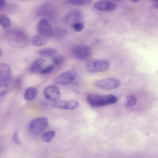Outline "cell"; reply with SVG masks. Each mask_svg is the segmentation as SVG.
Returning <instances> with one entry per match:
<instances>
[{"instance_id":"1","label":"cell","mask_w":158,"mask_h":158,"mask_svg":"<svg viewBox=\"0 0 158 158\" xmlns=\"http://www.w3.org/2000/svg\"><path fill=\"white\" fill-rule=\"evenodd\" d=\"M86 99L89 104L94 107H100L114 104L118 101L117 98L112 94L101 95L90 94L87 95Z\"/></svg>"},{"instance_id":"2","label":"cell","mask_w":158,"mask_h":158,"mask_svg":"<svg viewBox=\"0 0 158 158\" xmlns=\"http://www.w3.org/2000/svg\"><path fill=\"white\" fill-rule=\"evenodd\" d=\"M110 66V63L105 60L94 59L88 61L85 65L86 70L90 73H95L105 71Z\"/></svg>"},{"instance_id":"3","label":"cell","mask_w":158,"mask_h":158,"mask_svg":"<svg viewBox=\"0 0 158 158\" xmlns=\"http://www.w3.org/2000/svg\"><path fill=\"white\" fill-rule=\"evenodd\" d=\"M7 42L9 45L14 48H21L25 47L28 42L26 35L22 31H16L8 36Z\"/></svg>"},{"instance_id":"4","label":"cell","mask_w":158,"mask_h":158,"mask_svg":"<svg viewBox=\"0 0 158 158\" xmlns=\"http://www.w3.org/2000/svg\"><path fill=\"white\" fill-rule=\"evenodd\" d=\"M48 120L46 117H40L33 119L29 125L30 132L34 135L42 133L47 127Z\"/></svg>"},{"instance_id":"5","label":"cell","mask_w":158,"mask_h":158,"mask_svg":"<svg viewBox=\"0 0 158 158\" xmlns=\"http://www.w3.org/2000/svg\"><path fill=\"white\" fill-rule=\"evenodd\" d=\"M94 84L97 87L106 90L113 89L119 87L121 85L120 81L118 79L107 78L96 81Z\"/></svg>"},{"instance_id":"6","label":"cell","mask_w":158,"mask_h":158,"mask_svg":"<svg viewBox=\"0 0 158 158\" xmlns=\"http://www.w3.org/2000/svg\"><path fill=\"white\" fill-rule=\"evenodd\" d=\"M37 30L38 34L48 39L51 37L53 34L51 26L46 19H42L38 22Z\"/></svg>"},{"instance_id":"7","label":"cell","mask_w":158,"mask_h":158,"mask_svg":"<svg viewBox=\"0 0 158 158\" xmlns=\"http://www.w3.org/2000/svg\"><path fill=\"white\" fill-rule=\"evenodd\" d=\"M76 77L77 74L75 71H67L59 75L53 80V82L56 84H67L74 81Z\"/></svg>"},{"instance_id":"8","label":"cell","mask_w":158,"mask_h":158,"mask_svg":"<svg viewBox=\"0 0 158 158\" xmlns=\"http://www.w3.org/2000/svg\"><path fill=\"white\" fill-rule=\"evenodd\" d=\"M79 105V102L73 99L58 100L52 103L54 107L66 110H73L78 107Z\"/></svg>"},{"instance_id":"9","label":"cell","mask_w":158,"mask_h":158,"mask_svg":"<svg viewBox=\"0 0 158 158\" xmlns=\"http://www.w3.org/2000/svg\"><path fill=\"white\" fill-rule=\"evenodd\" d=\"M44 95L49 101L55 102L58 100L60 96V93L58 87L54 85L46 87L44 90Z\"/></svg>"},{"instance_id":"10","label":"cell","mask_w":158,"mask_h":158,"mask_svg":"<svg viewBox=\"0 0 158 158\" xmlns=\"http://www.w3.org/2000/svg\"><path fill=\"white\" fill-rule=\"evenodd\" d=\"M74 56L81 60L88 59L91 54V50L89 47L86 46H79L75 47L73 51Z\"/></svg>"},{"instance_id":"11","label":"cell","mask_w":158,"mask_h":158,"mask_svg":"<svg viewBox=\"0 0 158 158\" xmlns=\"http://www.w3.org/2000/svg\"><path fill=\"white\" fill-rule=\"evenodd\" d=\"M95 8L98 10L105 12L112 11L114 10L116 6L114 3L108 1H100L94 4Z\"/></svg>"},{"instance_id":"12","label":"cell","mask_w":158,"mask_h":158,"mask_svg":"<svg viewBox=\"0 0 158 158\" xmlns=\"http://www.w3.org/2000/svg\"><path fill=\"white\" fill-rule=\"evenodd\" d=\"M11 72L10 66L4 63L0 64V80L6 82L11 77Z\"/></svg>"},{"instance_id":"13","label":"cell","mask_w":158,"mask_h":158,"mask_svg":"<svg viewBox=\"0 0 158 158\" xmlns=\"http://www.w3.org/2000/svg\"><path fill=\"white\" fill-rule=\"evenodd\" d=\"M45 62L46 60L43 59L39 58L36 59L31 65L30 71L33 73L40 72L43 69Z\"/></svg>"},{"instance_id":"14","label":"cell","mask_w":158,"mask_h":158,"mask_svg":"<svg viewBox=\"0 0 158 158\" xmlns=\"http://www.w3.org/2000/svg\"><path fill=\"white\" fill-rule=\"evenodd\" d=\"M31 41L33 45L36 46H41L47 43L48 38L38 34L32 37Z\"/></svg>"},{"instance_id":"15","label":"cell","mask_w":158,"mask_h":158,"mask_svg":"<svg viewBox=\"0 0 158 158\" xmlns=\"http://www.w3.org/2000/svg\"><path fill=\"white\" fill-rule=\"evenodd\" d=\"M81 17V15L80 12L74 11L68 13L65 16V20L68 22H72L74 23H77Z\"/></svg>"},{"instance_id":"16","label":"cell","mask_w":158,"mask_h":158,"mask_svg":"<svg viewBox=\"0 0 158 158\" xmlns=\"http://www.w3.org/2000/svg\"><path fill=\"white\" fill-rule=\"evenodd\" d=\"M38 94L37 89L34 87L28 88L25 91L24 97L27 101H31L36 97Z\"/></svg>"},{"instance_id":"17","label":"cell","mask_w":158,"mask_h":158,"mask_svg":"<svg viewBox=\"0 0 158 158\" xmlns=\"http://www.w3.org/2000/svg\"><path fill=\"white\" fill-rule=\"evenodd\" d=\"M56 135L55 131L53 130L48 131L42 134L41 139L46 143H49L52 140Z\"/></svg>"},{"instance_id":"18","label":"cell","mask_w":158,"mask_h":158,"mask_svg":"<svg viewBox=\"0 0 158 158\" xmlns=\"http://www.w3.org/2000/svg\"><path fill=\"white\" fill-rule=\"evenodd\" d=\"M11 22L10 19L6 15L0 14V25L4 28L10 27Z\"/></svg>"},{"instance_id":"19","label":"cell","mask_w":158,"mask_h":158,"mask_svg":"<svg viewBox=\"0 0 158 158\" xmlns=\"http://www.w3.org/2000/svg\"><path fill=\"white\" fill-rule=\"evenodd\" d=\"M56 52L55 49L51 48H46L40 49L38 51V53L41 56L49 57L55 54Z\"/></svg>"},{"instance_id":"20","label":"cell","mask_w":158,"mask_h":158,"mask_svg":"<svg viewBox=\"0 0 158 158\" xmlns=\"http://www.w3.org/2000/svg\"><path fill=\"white\" fill-rule=\"evenodd\" d=\"M137 99L136 97L132 95L128 96L127 98L125 106L127 107H129L134 105L136 103Z\"/></svg>"},{"instance_id":"21","label":"cell","mask_w":158,"mask_h":158,"mask_svg":"<svg viewBox=\"0 0 158 158\" xmlns=\"http://www.w3.org/2000/svg\"><path fill=\"white\" fill-rule=\"evenodd\" d=\"M92 0H70L71 3L74 5L82 6L89 4Z\"/></svg>"},{"instance_id":"22","label":"cell","mask_w":158,"mask_h":158,"mask_svg":"<svg viewBox=\"0 0 158 158\" xmlns=\"http://www.w3.org/2000/svg\"><path fill=\"white\" fill-rule=\"evenodd\" d=\"M64 60V56L61 55L55 56L52 60L53 63L55 65H59Z\"/></svg>"},{"instance_id":"23","label":"cell","mask_w":158,"mask_h":158,"mask_svg":"<svg viewBox=\"0 0 158 158\" xmlns=\"http://www.w3.org/2000/svg\"><path fill=\"white\" fill-rule=\"evenodd\" d=\"M8 86L6 82L0 80V95L3 94L8 90Z\"/></svg>"},{"instance_id":"24","label":"cell","mask_w":158,"mask_h":158,"mask_svg":"<svg viewBox=\"0 0 158 158\" xmlns=\"http://www.w3.org/2000/svg\"><path fill=\"white\" fill-rule=\"evenodd\" d=\"M72 27L75 31L77 32L81 31L84 28V25L81 23H76L72 24Z\"/></svg>"},{"instance_id":"25","label":"cell","mask_w":158,"mask_h":158,"mask_svg":"<svg viewBox=\"0 0 158 158\" xmlns=\"http://www.w3.org/2000/svg\"><path fill=\"white\" fill-rule=\"evenodd\" d=\"M54 66L52 65H48L43 69L40 72L41 74H47L52 72L53 70Z\"/></svg>"},{"instance_id":"26","label":"cell","mask_w":158,"mask_h":158,"mask_svg":"<svg viewBox=\"0 0 158 158\" xmlns=\"http://www.w3.org/2000/svg\"><path fill=\"white\" fill-rule=\"evenodd\" d=\"M67 33V31L63 29H57L55 31V35L59 37H61L65 36Z\"/></svg>"},{"instance_id":"27","label":"cell","mask_w":158,"mask_h":158,"mask_svg":"<svg viewBox=\"0 0 158 158\" xmlns=\"http://www.w3.org/2000/svg\"><path fill=\"white\" fill-rule=\"evenodd\" d=\"M12 140L14 143L17 144H21V143L19 136L18 132L16 131L15 132L12 137Z\"/></svg>"},{"instance_id":"28","label":"cell","mask_w":158,"mask_h":158,"mask_svg":"<svg viewBox=\"0 0 158 158\" xmlns=\"http://www.w3.org/2000/svg\"><path fill=\"white\" fill-rule=\"evenodd\" d=\"M102 39H95L92 41L91 44L93 45H97L102 43Z\"/></svg>"},{"instance_id":"29","label":"cell","mask_w":158,"mask_h":158,"mask_svg":"<svg viewBox=\"0 0 158 158\" xmlns=\"http://www.w3.org/2000/svg\"><path fill=\"white\" fill-rule=\"evenodd\" d=\"M5 4V2L4 0H0V10L4 7Z\"/></svg>"},{"instance_id":"30","label":"cell","mask_w":158,"mask_h":158,"mask_svg":"<svg viewBox=\"0 0 158 158\" xmlns=\"http://www.w3.org/2000/svg\"><path fill=\"white\" fill-rule=\"evenodd\" d=\"M153 6L156 8H158V4L157 3H155L153 5Z\"/></svg>"},{"instance_id":"31","label":"cell","mask_w":158,"mask_h":158,"mask_svg":"<svg viewBox=\"0 0 158 158\" xmlns=\"http://www.w3.org/2000/svg\"><path fill=\"white\" fill-rule=\"evenodd\" d=\"M2 51L1 48L0 47V57L2 56Z\"/></svg>"},{"instance_id":"32","label":"cell","mask_w":158,"mask_h":158,"mask_svg":"<svg viewBox=\"0 0 158 158\" xmlns=\"http://www.w3.org/2000/svg\"><path fill=\"white\" fill-rule=\"evenodd\" d=\"M131 1L134 2H138L139 0H130Z\"/></svg>"},{"instance_id":"33","label":"cell","mask_w":158,"mask_h":158,"mask_svg":"<svg viewBox=\"0 0 158 158\" xmlns=\"http://www.w3.org/2000/svg\"><path fill=\"white\" fill-rule=\"evenodd\" d=\"M108 0V1H109H109H118L119 0Z\"/></svg>"},{"instance_id":"34","label":"cell","mask_w":158,"mask_h":158,"mask_svg":"<svg viewBox=\"0 0 158 158\" xmlns=\"http://www.w3.org/2000/svg\"><path fill=\"white\" fill-rule=\"evenodd\" d=\"M152 0V1H158V0Z\"/></svg>"}]
</instances>
